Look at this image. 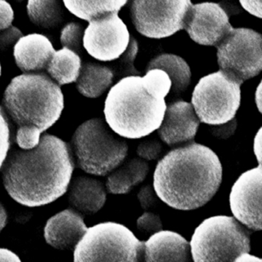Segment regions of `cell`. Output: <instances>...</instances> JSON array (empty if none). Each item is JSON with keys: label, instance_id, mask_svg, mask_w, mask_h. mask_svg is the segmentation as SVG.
<instances>
[{"label": "cell", "instance_id": "8d00e7d4", "mask_svg": "<svg viewBox=\"0 0 262 262\" xmlns=\"http://www.w3.org/2000/svg\"><path fill=\"white\" fill-rule=\"evenodd\" d=\"M7 214L2 203H0V232L7 225Z\"/></svg>", "mask_w": 262, "mask_h": 262}, {"label": "cell", "instance_id": "d6986e66", "mask_svg": "<svg viewBox=\"0 0 262 262\" xmlns=\"http://www.w3.org/2000/svg\"><path fill=\"white\" fill-rule=\"evenodd\" d=\"M149 171L148 162L139 158H133L121 164L108 176L106 188L111 194L129 192L133 187L143 182Z\"/></svg>", "mask_w": 262, "mask_h": 262}, {"label": "cell", "instance_id": "8fae6325", "mask_svg": "<svg viewBox=\"0 0 262 262\" xmlns=\"http://www.w3.org/2000/svg\"><path fill=\"white\" fill-rule=\"evenodd\" d=\"M118 13H110L91 21L84 33L83 47L98 60H116L129 44L128 28Z\"/></svg>", "mask_w": 262, "mask_h": 262}, {"label": "cell", "instance_id": "9a60e30c", "mask_svg": "<svg viewBox=\"0 0 262 262\" xmlns=\"http://www.w3.org/2000/svg\"><path fill=\"white\" fill-rule=\"evenodd\" d=\"M87 229L82 214L73 209H66L49 219L44 237L56 249L73 250Z\"/></svg>", "mask_w": 262, "mask_h": 262}, {"label": "cell", "instance_id": "6da1fadb", "mask_svg": "<svg viewBox=\"0 0 262 262\" xmlns=\"http://www.w3.org/2000/svg\"><path fill=\"white\" fill-rule=\"evenodd\" d=\"M74 168L70 145L56 136L44 134L34 148L9 151L1 168L4 186L12 199L24 206L39 207L67 192Z\"/></svg>", "mask_w": 262, "mask_h": 262}, {"label": "cell", "instance_id": "4dcf8cb0", "mask_svg": "<svg viewBox=\"0 0 262 262\" xmlns=\"http://www.w3.org/2000/svg\"><path fill=\"white\" fill-rule=\"evenodd\" d=\"M158 198L156 197L154 188L151 185H144L141 188L140 191L138 193V199L141 206L145 211L156 208L157 206Z\"/></svg>", "mask_w": 262, "mask_h": 262}, {"label": "cell", "instance_id": "4fadbf2b", "mask_svg": "<svg viewBox=\"0 0 262 262\" xmlns=\"http://www.w3.org/2000/svg\"><path fill=\"white\" fill-rule=\"evenodd\" d=\"M261 165L248 170L236 181L229 196L231 212L249 229L261 230Z\"/></svg>", "mask_w": 262, "mask_h": 262}, {"label": "cell", "instance_id": "e575fe53", "mask_svg": "<svg viewBox=\"0 0 262 262\" xmlns=\"http://www.w3.org/2000/svg\"><path fill=\"white\" fill-rule=\"evenodd\" d=\"M254 154L258 161L259 165H260L261 160V129L259 130L256 135L254 144Z\"/></svg>", "mask_w": 262, "mask_h": 262}, {"label": "cell", "instance_id": "52a82bcc", "mask_svg": "<svg viewBox=\"0 0 262 262\" xmlns=\"http://www.w3.org/2000/svg\"><path fill=\"white\" fill-rule=\"evenodd\" d=\"M144 242L116 222L87 229L74 250V262H142Z\"/></svg>", "mask_w": 262, "mask_h": 262}, {"label": "cell", "instance_id": "d4e9b609", "mask_svg": "<svg viewBox=\"0 0 262 262\" xmlns=\"http://www.w3.org/2000/svg\"><path fill=\"white\" fill-rule=\"evenodd\" d=\"M138 51L139 47L137 41L135 38H130L129 44L125 53L115 61L114 63L111 64V67H108L113 72L115 80H121L123 78L129 76H140V73L134 67V61Z\"/></svg>", "mask_w": 262, "mask_h": 262}, {"label": "cell", "instance_id": "d590c367", "mask_svg": "<svg viewBox=\"0 0 262 262\" xmlns=\"http://www.w3.org/2000/svg\"><path fill=\"white\" fill-rule=\"evenodd\" d=\"M233 262H262L260 257L251 255L249 253H242L240 255L237 256Z\"/></svg>", "mask_w": 262, "mask_h": 262}, {"label": "cell", "instance_id": "836d02e7", "mask_svg": "<svg viewBox=\"0 0 262 262\" xmlns=\"http://www.w3.org/2000/svg\"><path fill=\"white\" fill-rule=\"evenodd\" d=\"M0 262H22L17 254L7 248H0Z\"/></svg>", "mask_w": 262, "mask_h": 262}, {"label": "cell", "instance_id": "2e32d148", "mask_svg": "<svg viewBox=\"0 0 262 262\" xmlns=\"http://www.w3.org/2000/svg\"><path fill=\"white\" fill-rule=\"evenodd\" d=\"M189 243L179 233L159 231L144 242L142 262H189Z\"/></svg>", "mask_w": 262, "mask_h": 262}, {"label": "cell", "instance_id": "5bb4252c", "mask_svg": "<svg viewBox=\"0 0 262 262\" xmlns=\"http://www.w3.org/2000/svg\"><path fill=\"white\" fill-rule=\"evenodd\" d=\"M199 124L192 105L179 101L167 107L158 133L164 142L173 146L192 140Z\"/></svg>", "mask_w": 262, "mask_h": 262}, {"label": "cell", "instance_id": "8992f818", "mask_svg": "<svg viewBox=\"0 0 262 262\" xmlns=\"http://www.w3.org/2000/svg\"><path fill=\"white\" fill-rule=\"evenodd\" d=\"M194 262H233L249 252L250 234L234 217H208L194 230L189 244Z\"/></svg>", "mask_w": 262, "mask_h": 262}, {"label": "cell", "instance_id": "277c9868", "mask_svg": "<svg viewBox=\"0 0 262 262\" xmlns=\"http://www.w3.org/2000/svg\"><path fill=\"white\" fill-rule=\"evenodd\" d=\"M3 108L16 127L21 149L37 146L41 134L53 126L64 108L59 85L44 73H24L13 78L3 98Z\"/></svg>", "mask_w": 262, "mask_h": 262}, {"label": "cell", "instance_id": "f546056e", "mask_svg": "<svg viewBox=\"0 0 262 262\" xmlns=\"http://www.w3.org/2000/svg\"><path fill=\"white\" fill-rule=\"evenodd\" d=\"M23 33L17 27H9L0 33V51H6L23 37Z\"/></svg>", "mask_w": 262, "mask_h": 262}, {"label": "cell", "instance_id": "ac0fdd59", "mask_svg": "<svg viewBox=\"0 0 262 262\" xmlns=\"http://www.w3.org/2000/svg\"><path fill=\"white\" fill-rule=\"evenodd\" d=\"M68 201L74 211L83 215L96 214L106 201L103 183L86 176H78L70 182Z\"/></svg>", "mask_w": 262, "mask_h": 262}, {"label": "cell", "instance_id": "d6a6232c", "mask_svg": "<svg viewBox=\"0 0 262 262\" xmlns=\"http://www.w3.org/2000/svg\"><path fill=\"white\" fill-rule=\"evenodd\" d=\"M240 3L248 13L261 18V1H241Z\"/></svg>", "mask_w": 262, "mask_h": 262}, {"label": "cell", "instance_id": "603a6c76", "mask_svg": "<svg viewBox=\"0 0 262 262\" xmlns=\"http://www.w3.org/2000/svg\"><path fill=\"white\" fill-rule=\"evenodd\" d=\"M27 13L31 22L40 28L56 29L63 23V9L60 2L56 0H30L27 5Z\"/></svg>", "mask_w": 262, "mask_h": 262}, {"label": "cell", "instance_id": "30bf717a", "mask_svg": "<svg viewBox=\"0 0 262 262\" xmlns=\"http://www.w3.org/2000/svg\"><path fill=\"white\" fill-rule=\"evenodd\" d=\"M191 5L188 0H136L132 3V19L141 34L162 39L183 30L185 15Z\"/></svg>", "mask_w": 262, "mask_h": 262}, {"label": "cell", "instance_id": "484cf974", "mask_svg": "<svg viewBox=\"0 0 262 262\" xmlns=\"http://www.w3.org/2000/svg\"><path fill=\"white\" fill-rule=\"evenodd\" d=\"M84 29L81 24L70 23L61 32V43L64 48L68 49L79 56L83 50Z\"/></svg>", "mask_w": 262, "mask_h": 262}, {"label": "cell", "instance_id": "44dd1931", "mask_svg": "<svg viewBox=\"0 0 262 262\" xmlns=\"http://www.w3.org/2000/svg\"><path fill=\"white\" fill-rule=\"evenodd\" d=\"M152 70H162L168 75L174 94L183 93L191 83L189 66L182 58L176 55L162 54L154 58L147 66L145 71L147 73Z\"/></svg>", "mask_w": 262, "mask_h": 262}, {"label": "cell", "instance_id": "ffe728a7", "mask_svg": "<svg viewBox=\"0 0 262 262\" xmlns=\"http://www.w3.org/2000/svg\"><path fill=\"white\" fill-rule=\"evenodd\" d=\"M113 72L108 67L93 62L82 65L76 80L78 91L87 98L99 97L113 82Z\"/></svg>", "mask_w": 262, "mask_h": 262}, {"label": "cell", "instance_id": "ba28073f", "mask_svg": "<svg viewBox=\"0 0 262 262\" xmlns=\"http://www.w3.org/2000/svg\"><path fill=\"white\" fill-rule=\"evenodd\" d=\"M241 85L221 70L202 78L191 98L199 121L219 125L232 120L240 106Z\"/></svg>", "mask_w": 262, "mask_h": 262}, {"label": "cell", "instance_id": "1f68e13d", "mask_svg": "<svg viewBox=\"0 0 262 262\" xmlns=\"http://www.w3.org/2000/svg\"><path fill=\"white\" fill-rule=\"evenodd\" d=\"M14 19V12L11 6L4 0H0V32L11 27Z\"/></svg>", "mask_w": 262, "mask_h": 262}, {"label": "cell", "instance_id": "7a4b0ae2", "mask_svg": "<svg viewBox=\"0 0 262 262\" xmlns=\"http://www.w3.org/2000/svg\"><path fill=\"white\" fill-rule=\"evenodd\" d=\"M222 180V167L208 147L192 142L174 148L159 162L154 173L155 192L168 206L182 211L208 203Z\"/></svg>", "mask_w": 262, "mask_h": 262}, {"label": "cell", "instance_id": "e0dca14e", "mask_svg": "<svg viewBox=\"0 0 262 262\" xmlns=\"http://www.w3.org/2000/svg\"><path fill=\"white\" fill-rule=\"evenodd\" d=\"M50 39L42 34L33 33L23 36L14 47L16 65L24 73L45 70L55 53Z\"/></svg>", "mask_w": 262, "mask_h": 262}, {"label": "cell", "instance_id": "f1b7e54d", "mask_svg": "<svg viewBox=\"0 0 262 262\" xmlns=\"http://www.w3.org/2000/svg\"><path fill=\"white\" fill-rule=\"evenodd\" d=\"M137 228L139 231L148 234H156L162 231V223L157 214L146 211L138 219Z\"/></svg>", "mask_w": 262, "mask_h": 262}, {"label": "cell", "instance_id": "5b68a950", "mask_svg": "<svg viewBox=\"0 0 262 262\" xmlns=\"http://www.w3.org/2000/svg\"><path fill=\"white\" fill-rule=\"evenodd\" d=\"M70 148L79 168L89 174L105 176L123 162L128 147L103 119H93L76 129Z\"/></svg>", "mask_w": 262, "mask_h": 262}, {"label": "cell", "instance_id": "3957f363", "mask_svg": "<svg viewBox=\"0 0 262 262\" xmlns=\"http://www.w3.org/2000/svg\"><path fill=\"white\" fill-rule=\"evenodd\" d=\"M171 82L165 72L152 70L143 77L129 76L110 90L105 102V121L121 137L141 139L159 129Z\"/></svg>", "mask_w": 262, "mask_h": 262}, {"label": "cell", "instance_id": "9c48e42d", "mask_svg": "<svg viewBox=\"0 0 262 262\" xmlns=\"http://www.w3.org/2000/svg\"><path fill=\"white\" fill-rule=\"evenodd\" d=\"M261 36L251 29H233L216 47L221 71L242 85L262 69Z\"/></svg>", "mask_w": 262, "mask_h": 262}, {"label": "cell", "instance_id": "74e56055", "mask_svg": "<svg viewBox=\"0 0 262 262\" xmlns=\"http://www.w3.org/2000/svg\"><path fill=\"white\" fill-rule=\"evenodd\" d=\"M1 70H2V69H1V64H0V76H1Z\"/></svg>", "mask_w": 262, "mask_h": 262}, {"label": "cell", "instance_id": "cb8c5ba5", "mask_svg": "<svg viewBox=\"0 0 262 262\" xmlns=\"http://www.w3.org/2000/svg\"><path fill=\"white\" fill-rule=\"evenodd\" d=\"M65 7L73 14L84 20L91 21L102 17L110 13H119V10L127 4L122 0L106 1H63Z\"/></svg>", "mask_w": 262, "mask_h": 262}, {"label": "cell", "instance_id": "83f0119b", "mask_svg": "<svg viewBox=\"0 0 262 262\" xmlns=\"http://www.w3.org/2000/svg\"><path fill=\"white\" fill-rule=\"evenodd\" d=\"M162 143L158 139H149L143 141L138 145V156L145 160H156L159 159L162 151Z\"/></svg>", "mask_w": 262, "mask_h": 262}, {"label": "cell", "instance_id": "7c38bea8", "mask_svg": "<svg viewBox=\"0 0 262 262\" xmlns=\"http://www.w3.org/2000/svg\"><path fill=\"white\" fill-rule=\"evenodd\" d=\"M233 29L225 10L214 3L191 5L184 20L183 30L200 45L216 47Z\"/></svg>", "mask_w": 262, "mask_h": 262}, {"label": "cell", "instance_id": "4316f807", "mask_svg": "<svg viewBox=\"0 0 262 262\" xmlns=\"http://www.w3.org/2000/svg\"><path fill=\"white\" fill-rule=\"evenodd\" d=\"M11 145L10 122L3 107L0 106V168H2Z\"/></svg>", "mask_w": 262, "mask_h": 262}, {"label": "cell", "instance_id": "7402d4cb", "mask_svg": "<svg viewBox=\"0 0 262 262\" xmlns=\"http://www.w3.org/2000/svg\"><path fill=\"white\" fill-rule=\"evenodd\" d=\"M82 62L79 56L67 48L56 51L47 67V72L59 85L76 82Z\"/></svg>", "mask_w": 262, "mask_h": 262}]
</instances>
